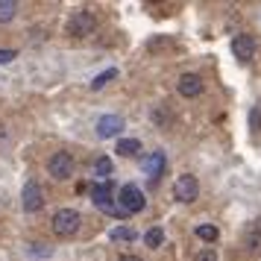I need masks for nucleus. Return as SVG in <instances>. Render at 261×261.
Listing matches in <instances>:
<instances>
[{
  "mask_svg": "<svg viewBox=\"0 0 261 261\" xmlns=\"http://www.w3.org/2000/svg\"><path fill=\"white\" fill-rule=\"evenodd\" d=\"M18 12V3L15 0H0V24H9Z\"/></svg>",
  "mask_w": 261,
  "mask_h": 261,
  "instance_id": "14",
  "label": "nucleus"
},
{
  "mask_svg": "<svg viewBox=\"0 0 261 261\" xmlns=\"http://www.w3.org/2000/svg\"><path fill=\"white\" fill-rule=\"evenodd\" d=\"M80 223H83V214L76 208H59L53 214V235L59 238H71L80 232Z\"/></svg>",
  "mask_w": 261,
  "mask_h": 261,
  "instance_id": "1",
  "label": "nucleus"
},
{
  "mask_svg": "<svg viewBox=\"0 0 261 261\" xmlns=\"http://www.w3.org/2000/svg\"><path fill=\"white\" fill-rule=\"evenodd\" d=\"M120 129H123V118H118V115H103L97 120V135L100 138H115Z\"/></svg>",
  "mask_w": 261,
  "mask_h": 261,
  "instance_id": "11",
  "label": "nucleus"
},
{
  "mask_svg": "<svg viewBox=\"0 0 261 261\" xmlns=\"http://www.w3.org/2000/svg\"><path fill=\"white\" fill-rule=\"evenodd\" d=\"M217 235H220L217 226H208V223L197 226V238H200V241H208V244H212V241H217Z\"/></svg>",
  "mask_w": 261,
  "mask_h": 261,
  "instance_id": "17",
  "label": "nucleus"
},
{
  "mask_svg": "<svg viewBox=\"0 0 261 261\" xmlns=\"http://www.w3.org/2000/svg\"><path fill=\"white\" fill-rule=\"evenodd\" d=\"M194 261H217V252H214V249H202V252H197Z\"/></svg>",
  "mask_w": 261,
  "mask_h": 261,
  "instance_id": "22",
  "label": "nucleus"
},
{
  "mask_svg": "<svg viewBox=\"0 0 261 261\" xmlns=\"http://www.w3.org/2000/svg\"><path fill=\"white\" fill-rule=\"evenodd\" d=\"M21 205H24V212L36 214L41 212V205H44V191H41V185L38 182H24V188H21Z\"/></svg>",
  "mask_w": 261,
  "mask_h": 261,
  "instance_id": "5",
  "label": "nucleus"
},
{
  "mask_svg": "<svg viewBox=\"0 0 261 261\" xmlns=\"http://www.w3.org/2000/svg\"><path fill=\"white\" fill-rule=\"evenodd\" d=\"M68 36L73 38H88L91 33L97 30V15L88 12V9H80V12H73L71 18H68Z\"/></svg>",
  "mask_w": 261,
  "mask_h": 261,
  "instance_id": "2",
  "label": "nucleus"
},
{
  "mask_svg": "<svg viewBox=\"0 0 261 261\" xmlns=\"http://www.w3.org/2000/svg\"><path fill=\"white\" fill-rule=\"evenodd\" d=\"M176 91L182 97H200L202 94V80L197 73H182L176 83Z\"/></svg>",
  "mask_w": 261,
  "mask_h": 261,
  "instance_id": "10",
  "label": "nucleus"
},
{
  "mask_svg": "<svg viewBox=\"0 0 261 261\" xmlns=\"http://www.w3.org/2000/svg\"><path fill=\"white\" fill-rule=\"evenodd\" d=\"M47 170H50V176L53 179H71L73 176V159L71 153H53L47 159Z\"/></svg>",
  "mask_w": 261,
  "mask_h": 261,
  "instance_id": "7",
  "label": "nucleus"
},
{
  "mask_svg": "<svg viewBox=\"0 0 261 261\" xmlns=\"http://www.w3.org/2000/svg\"><path fill=\"white\" fill-rule=\"evenodd\" d=\"M112 238L115 241H135V232L129 226H118V229H112Z\"/></svg>",
  "mask_w": 261,
  "mask_h": 261,
  "instance_id": "19",
  "label": "nucleus"
},
{
  "mask_svg": "<svg viewBox=\"0 0 261 261\" xmlns=\"http://www.w3.org/2000/svg\"><path fill=\"white\" fill-rule=\"evenodd\" d=\"M118 205L126 214L144 212V205H147V200H144V191L138 188V185H123V188L118 191Z\"/></svg>",
  "mask_w": 261,
  "mask_h": 261,
  "instance_id": "4",
  "label": "nucleus"
},
{
  "mask_svg": "<svg viewBox=\"0 0 261 261\" xmlns=\"http://www.w3.org/2000/svg\"><path fill=\"white\" fill-rule=\"evenodd\" d=\"M173 197H176L179 202H194L197 200V197H200V182H197V176H191V173L179 176L176 182H173Z\"/></svg>",
  "mask_w": 261,
  "mask_h": 261,
  "instance_id": "6",
  "label": "nucleus"
},
{
  "mask_svg": "<svg viewBox=\"0 0 261 261\" xmlns=\"http://www.w3.org/2000/svg\"><path fill=\"white\" fill-rule=\"evenodd\" d=\"M247 249L249 252H261V232L258 229H252V232L247 235Z\"/></svg>",
  "mask_w": 261,
  "mask_h": 261,
  "instance_id": "18",
  "label": "nucleus"
},
{
  "mask_svg": "<svg viewBox=\"0 0 261 261\" xmlns=\"http://www.w3.org/2000/svg\"><path fill=\"white\" fill-rule=\"evenodd\" d=\"M144 244H147V247H153V249H155V247H162V244H165V232H162L159 226H153V229L144 235Z\"/></svg>",
  "mask_w": 261,
  "mask_h": 261,
  "instance_id": "15",
  "label": "nucleus"
},
{
  "mask_svg": "<svg viewBox=\"0 0 261 261\" xmlns=\"http://www.w3.org/2000/svg\"><path fill=\"white\" fill-rule=\"evenodd\" d=\"M112 170H115V165H112V159H109V155H100V159L94 162V176L100 179V182H109Z\"/></svg>",
  "mask_w": 261,
  "mask_h": 261,
  "instance_id": "12",
  "label": "nucleus"
},
{
  "mask_svg": "<svg viewBox=\"0 0 261 261\" xmlns=\"http://www.w3.org/2000/svg\"><path fill=\"white\" fill-rule=\"evenodd\" d=\"M115 76H118V68H109V71H103L100 76H94L91 88H94V91H100V88H106V83H112Z\"/></svg>",
  "mask_w": 261,
  "mask_h": 261,
  "instance_id": "16",
  "label": "nucleus"
},
{
  "mask_svg": "<svg viewBox=\"0 0 261 261\" xmlns=\"http://www.w3.org/2000/svg\"><path fill=\"white\" fill-rule=\"evenodd\" d=\"M249 126L255 132H261V106H255L252 112H249Z\"/></svg>",
  "mask_w": 261,
  "mask_h": 261,
  "instance_id": "20",
  "label": "nucleus"
},
{
  "mask_svg": "<svg viewBox=\"0 0 261 261\" xmlns=\"http://www.w3.org/2000/svg\"><path fill=\"white\" fill-rule=\"evenodd\" d=\"M165 153H150V155H144L141 159V167H144V173L150 176V182H159V176L165 173Z\"/></svg>",
  "mask_w": 261,
  "mask_h": 261,
  "instance_id": "9",
  "label": "nucleus"
},
{
  "mask_svg": "<svg viewBox=\"0 0 261 261\" xmlns=\"http://www.w3.org/2000/svg\"><path fill=\"white\" fill-rule=\"evenodd\" d=\"M118 261H141V258H138V255H120Z\"/></svg>",
  "mask_w": 261,
  "mask_h": 261,
  "instance_id": "23",
  "label": "nucleus"
},
{
  "mask_svg": "<svg viewBox=\"0 0 261 261\" xmlns=\"http://www.w3.org/2000/svg\"><path fill=\"white\" fill-rule=\"evenodd\" d=\"M232 53H235V59H241V62H249L252 56H255V38L252 36H235L232 38Z\"/></svg>",
  "mask_w": 261,
  "mask_h": 261,
  "instance_id": "8",
  "label": "nucleus"
},
{
  "mask_svg": "<svg viewBox=\"0 0 261 261\" xmlns=\"http://www.w3.org/2000/svg\"><path fill=\"white\" fill-rule=\"evenodd\" d=\"M12 59H18V50H9V47H0V65H9Z\"/></svg>",
  "mask_w": 261,
  "mask_h": 261,
  "instance_id": "21",
  "label": "nucleus"
},
{
  "mask_svg": "<svg viewBox=\"0 0 261 261\" xmlns=\"http://www.w3.org/2000/svg\"><path fill=\"white\" fill-rule=\"evenodd\" d=\"M6 141V129H3V126H0V144Z\"/></svg>",
  "mask_w": 261,
  "mask_h": 261,
  "instance_id": "24",
  "label": "nucleus"
},
{
  "mask_svg": "<svg viewBox=\"0 0 261 261\" xmlns=\"http://www.w3.org/2000/svg\"><path fill=\"white\" fill-rule=\"evenodd\" d=\"M118 153L126 155V159H132V155L141 153V141H138V138H120L118 141Z\"/></svg>",
  "mask_w": 261,
  "mask_h": 261,
  "instance_id": "13",
  "label": "nucleus"
},
{
  "mask_svg": "<svg viewBox=\"0 0 261 261\" xmlns=\"http://www.w3.org/2000/svg\"><path fill=\"white\" fill-rule=\"evenodd\" d=\"M91 202H94L100 212L115 214V208H118V200H115V185H112V182H94V185H91Z\"/></svg>",
  "mask_w": 261,
  "mask_h": 261,
  "instance_id": "3",
  "label": "nucleus"
}]
</instances>
